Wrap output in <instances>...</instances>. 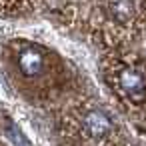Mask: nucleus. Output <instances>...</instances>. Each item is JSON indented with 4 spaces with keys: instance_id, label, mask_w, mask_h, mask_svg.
Here are the masks:
<instances>
[{
    "instance_id": "f257e3e1",
    "label": "nucleus",
    "mask_w": 146,
    "mask_h": 146,
    "mask_svg": "<svg viewBox=\"0 0 146 146\" xmlns=\"http://www.w3.org/2000/svg\"><path fill=\"white\" fill-rule=\"evenodd\" d=\"M118 88L134 104L146 102V78L134 66H122L118 70Z\"/></svg>"
},
{
    "instance_id": "7ed1b4c3",
    "label": "nucleus",
    "mask_w": 146,
    "mask_h": 146,
    "mask_svg": "<svg viewBox=\"0 0 146 146\" xmlns=\"http://www.w3.org/2000/svg\"><path fill=\"white\" fill-rule=\"evenodd\" d=\"M18 68L26 78H34L44 70V58L34 48H24L18 56Z\"/></svg>"
},
{
    "instance_id": "f03ea898",
    "label": "nucleus",
    "mask_w": 146,
    "mask_h": 146,
    "mask_svg": "<svg viewBox=\"0 0 146 146\" xmlns=\"http://www.w3.org/2000/svg\"><path fill=\"white\" fill-rule=\"evenodd\" d=\"M84 130L90 138L94 140H102L108 136V132L112 130V122L110 118L100 112V110H90L86 116H84Z\"/></svg>"
}]
</instances>
